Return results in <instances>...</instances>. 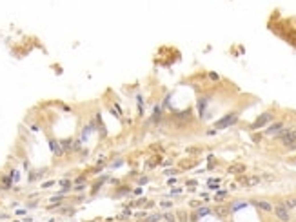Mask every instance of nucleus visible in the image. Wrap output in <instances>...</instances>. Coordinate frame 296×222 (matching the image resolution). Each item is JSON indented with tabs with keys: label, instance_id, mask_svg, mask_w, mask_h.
Instances as JSON below:
<instances>
[{
	"label": "nucleus",
	"instance_id": "obj_1",
	"mask_svg": "<svg viewBox=\"0 0 296 222\" xmlns=\"http://www.w3.org/2000/svg\"><path fill=\"white\" fill-rule=\"evenodd\" d=\"M276 139L280 144H283L287 149H296V127H283L280 133H276Z\"/></svg>",
	"mask_w": 296,
	"mask_h": 222
},
{
	"label": "nucleus",
	"instance_id": "obj_2",
	"mask_svg": "<svg viewBox=\"0 0 296 222\" xmlns=\"http://www.w3.org/2000/svg\"><path fill=\"white\" fill-rule=\"evenodd\" d=\"M236 120H238V113H236V111H231V113H227L225 117H222L220 120L214 124V127H216V129H225V127L233 126Z\"/></svg>",
	"mask_w": 296,
	"mask_h": 222
},
{
	"label": "nucleus",
	"instance_id": "obj_3",
	"mask_svg": "<svg viewBox=\"0 0 296 222\" xmlns=\"http://www.w3.org/2000/svg\"><path fill=\"white\" fill-rule=\"evenodd\" d=\"M273 118H274V115L271 111H265V113H262L256 120L251 124V129H262V127H265L269 124V122H273Z\"/></svg>",
	"mask_w": 296,
	"mask_h": 222
},
{
	"label": "nucleus",
	"instance_id": "obj_4",
	"mask_svg": "<svg viewBox=\"0 0 296 222\" xmlns=\"http://www.w3.org/2000/svg\"><path fill=\"white\" fill-rule=\"evenodd\" d=\"M274 215H276V219H280L282 222H291V219H293V215H291V209L287 208L285 204H276L274 208Z\"/></svg>",
	"mask_w": 296,
	"mask_h": 222
},
{
	"label": "nucleus",
	"instance_id": "obj_5",
	"mask_svg": "<svg viewBox=\"0 0 296 222\" xmlns=\"http://www.w3.org/2000/svg\"><path fill=\"white\" fill-rule=\"evenodd\" d=\"M251 204H253L254 208H258V209L265 211V213H271V211H273V208H274V206L271 204V202H267V200H253Z\"/></svg>",
	"mask_w": 296,
	"mask_h": 222
},
{
	"label": "nucleus",
	"instance_id": "obj_6",
	"mask_svg": "<svg viewBox=\"0 0 296 222\" xmlns=\"http://www.w3.org/2000/svg\"><path fill=\"white\" fill-rule=\"evenodd\" d=\"M285 127L283 122H274V124H271L269 127H265V135H276V133H280Z\"/></svg>",
	"mask_w": 296,
	"mask_h": 222
},
{
	"label": "nucleus",
	"instance_id": "obj_7",
	"mask_svg": "<svg viewBox=\"0 0 296 222\" xmlns=\"http://www.w3.org/2000/svg\"><path fill=\"white\" fill-rule=\"evenodd\" d=\"M49 147H51V149H53V153H55V155H56V157H60V155H62V153H64V149H62V146H60V144H58V142H56V140H49Z\"/></svg>",
	"mask_w": 296,
	"mask_h": 222
},
{
	"label": "nucleus",
	"instance_id": "obj_8",
	"mask_svg": "<svg viewBox=\"0 0 296 222\" xmlns=\"http://www.w3.org/2000/svg\"><path fill=\"white\" fill-rule=\"evenodd\" d=\"M260 182H262V179H260V177H249V179H244V186L253 187V186H258Z\"/></svg>",
	"mask_w": 296,
	"mask_h": 222
},
{
	"label": "nucleus",
	"instance_id": "obj_9",
	"mask_svg": "<svg viewBox=\"0 0 296 222\" xmlns=\"http://www.w3.org/2000/svg\"><path fill=\"white\" fill-rule=\"evenodd\" d=\"M209 102V97H204V98H198V113L200 117H204V111H205V106Z\"/></svg>",
	"mask_w": 296,
	"mask_h": 222
},
{
	"label": "nucleus",
	"instance_id": "obj_10",
	"mask_svg": "<svg viewBox=\"0 0 296 222\" xmlns=\"http://www.w3.org/2000/svg\"><path fill=\"white\" fill-rule=\"evenodd\" d=\"M175 118H178V120H189L191 118V109H185L184 113H175Z\"/></svg>",
	"mask_w": 296,
	"mask_h": 222
},
{
	"label": "nucleus",
	"instance_id": "obj_11",
	"mask_svg": "<svg viewBox=\"0 0 296 222\" xmlns=\"http://www.w3.org/2000/svg\"><path fill=\"white\" fill-rule=\"evenodd\" d=\"M160 117H162V107H160V106H156L155 109H153V117H151V120H153V122H158V120H160Z\"/></svg>",
	"mask_w": 296,
	"mask_h": 222
},
{
	"label": "nucleus",
	"instance_id": "obj_12",
	"mask_svg": "<svg viewBox=\"0 0 296 222\" xmlns=\"http://www.w3.org/2000/svg\"><path fill=\"white\" fill-rule=\"evenodd\" d=\"M162 219V213H153V215H147L142 222H158Z\"/></svg>",
	"mask_w": 296,
	"mask_h": 222
},
{
	"label": "nucleus",
	"instance_id": "obj_13",
	"mask_svg": "<svg viewBox=\"0 0 296 222\" xmlns=\"http://www.w3.org/2000/svg\"><path fill=\"white\" fill-rule=\"evenodd\" d=\"M245 206H247V202H233V204H231V213H234V211H238V209H242V208H245Z\"/></svg>",
	"mask_w": 296,
	"mask_h": 222
},
{
	"label": "nucleus",
	"instance_id": "obj_14",
	"mask_svg": "<svg viewBox=\"0 0 296 222\" xmlns=\"http://www.w3.org/2000/svg\"><path fill=\"white\" fill-rule=\"evenodd\" d=\"M245 171V166L244 164H236V166H231L229 167V173H244Z\"/></svg>",
	"mask_w": 296,
	"mask_h": 222
},
{
	"label": "nucleus",
	"instance_id": "obj_15",
	"mask_svg": "<svg viewBox=\"0 0 296 222\" xmlns=\"http://www.w3.org/2000/svg\"><path fill=\"white\" fill-rule=\"evenodd\" d=\"M11 186H13V177H4V179H2V187L9 189Z\"/></svg>",
	"mask_w": 296,
	"mask_h": 222
},
{
	"label": "nucleus",
	"instance_id": "obj_16",
	"mask_svg": "<svg viewBox=\"0 0 296 222\" xmlns=\"http://www.w3.org/2000/svg\"><path fill=\"white\" fill-rule=\"evenodd\" d=\"M64 200V195H55V197H51L49 199V202H51V206H58L60 202Z\"/></svg>",
	"mask_w": 296,
	"mask_h": 222
},
{
	"label": "nucleus",
	"instance_id": "obj_17",
	"mask_svg": "<svg viewBox=\"0 0 296 222\" xmlns=\"http://www.w3.org/2000/svg\"><path fill=\"white\" fill-rule=\"evenodd\" d=\"M60 146H62V149H71V147H73V139H66V140H62V142H60Z\"/></svg>",
	"mask_w": 296,
	"mask_h": 222
},
{
	"label": "nucleus",
	"instance_id": "obj_18",
	"mask_svg": "<svg viewBox=\"0 0 296 222\" xmlns=\"http://www.w3.org/2000/svg\"><path fill=\"white\" fill-rule=\"evenodd\" d=\"M209 213H211V209L207 208V206H204V208H198V209H196V215H198V217H205V215H209Z\"/></svg>",
	"mask_w": 296,
	"mask_h": 222
},
{
	"label": "nucleus",
	"instance_id": "obj_19",
	"mask_svg": "<svg viewBox=\"0 0 296 222\" xmlns=\"http://www.w3.org/2000/svg\"><path fill=\"white\" fill-rule=\"evenodd\" d=\"M131 215H133V213H131V209H129V208H125V209L120 213V217H118V219H120V220H125V219H129Z\"/></svg>",
	"mask_w": 296,
	"mask_h": 222
},
{
	"label": "nucleus",
	"instance_id": "obj_20",
	"mask_svg": "<svg viewBox=\"0 0 296 222\" xmlns=\"http://www.w3.org/2000/svg\"><path fill=\"white\" fill-rule=\"evenodd\" d=\"M162 217H164L167 222H176V215H175V213H164Z\"/></svg>",
	"mask_w": 296,
	"mask_h": 222
},
{
	"label": "nucleus",
	"instance_id": "obj_21",
	"mask_svg": "<svg viewBox=\"0 0 296 222\" xmlns=\"http://www.w3.org/2000/svg\"><path fill=\"white\" fill-rule=\"evenodd\" d=\"M216 213H218L220 217H225V215L229 213V209H227V208H224V206H220V208H216Z\"/></svg>",
	"mask_w": 296,
	"mask_h": 222
},
{
	"label": "nucleus",
	"instance_id": "obj_22",
	"mask_svg": "<svg viewBox=\"0 0 296 222\" xmlns=\"http://www.w3.org/2000/svg\"><path fill=\"white\" fill-rule=\"evenodd\" d=\"M178 219H180V222H187V213L185 211H178Z\"/></svg>",
	"mask_w": 296,
	"mask_h": 222
},
{
	"label": "nucleus",
	"instance_id": "obj_23",
	"mask_svg": "<svg viewBox=\"0 0 296 222\" xmlns=\"http://www.w3.org/2000/svg\"><path fill=\"white\" fill-rule=\"evenodd\" d=\"M145 202H147L145 199H138V200H135V202H133V206H138V208H140V206H144Z\"/></svg>",
	"mask_w": 296,
	"mask_h": 222
},
{
	"label": "nucleus",
	"instance_id": "obj_24",
	"mask_svg": "<svg viewBox=\"0 0 296 222\" xmlns=\"http://www.w3.org/2000/svg\"><path fill=\"white\" fill-rule=\"evenodd\" d=\"M147 215H149V213H147V211H138V213H136V217H138V219H142V220H144Z\"/></svg>",
	"mask_w": 296,
	"mask_h": 222
},
{
	"label": "nucleus",
	"instance_id": "obj_25",
	"mask_svg": "<svg viewBox=\"0 0 296 222\" xmlns=\"http://www.w3.org/2000/svg\"><path fill=\"white\" fill-rule=\"evenodd\" d=\"M225 195H227V191H220V193L216 195V199H214V200H216V202H220V200H222V197H225Z\"/></svg>",
	"mask_w": 296,
	"mask_h": 222
},
{
	"label": "nucleus",
	"instance_id": "obj_26",
	"mask_svg": "<svg viewBox=\"0 0 296 222\" xmlns=\"http://www.w3.org/2000/svg\"><path fill=\"white\" fill-rule=\"evenodd\" d=\"M53 184H55L53 180H47V182H44V184H42V187H51Z\"/></svg>",
	"mask_w": 296,
	"mask_h": 222
},
{
	"label": "nucleus",
	"instance_id": "obj_27",
	"mask_svg": "<svg viewBox=\"0 0 296 222\" xmlns=\"http://www.w3.org/2000/svg\"><path fill=\"white\" fill-rule=\"evenodd\" d=\"M209 78H211V80H218V78H220V77H218V75H216V73H209Z\"/></svg>",
	"mask_w": 296,
	"mask_h": 222
},
{
	"label": "nucleus",
	"instance_id": "obj_28",
	"mask_svg": "<svg viewBox=\"0 0 296 222\" xmlns=\"http://www.w3.org/2000/svg\"><path fill=\"white\" fill-rule=\"evenodd\" d=\"M164 173H165V175H173V173H176V169H165Z\"/></svg>",
	"mask_w": 296,
	"mask_h": 222
},
{
	"label": "nucleus",
	"instance_id": "obj_29",
	"mask_svg": "<svg viewBox=\"0 0 296 222\" xmlns=\"http://www.w3.org/2000/svg\"><path fill=\"white\" fill-rule=\"evenodd\" d=\"M162 206H164V208H171V202L165 200V202H162Z\"/></svg>",
	"mask_w": 296,
	"mask_h": 222
}]
</instances>
